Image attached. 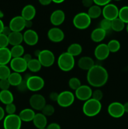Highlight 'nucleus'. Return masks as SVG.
Returning a JSON list of instances; mask_svg holds the SVG:
<instances>
[{
  "label": "nucleus",
  "instance_id": "f257e3e1",
  "mask_svg": "<svg viewBox=\"0 0 128 129\" xmlns=\"http://www.w3.org/2000/svg\"><path fill=\"white\" fill-rule=\"evenodd\" d=\"M109 78L107 71L100 65H94L87 71V81L89 85L94 88H100L107 83Z\"/></svg>",
  "mask_w": 128,
  "mask_h": 129
},
{
  "label": "nucleus",
  "instance_id": "f03ea898",
  "mask_svg": "<svg viewBox=\"0 0 128 129\" xmlns=\"http://www.w3.org/2000/svg\"><path fill=\"white\" fill-rule=\"evenodd\" d=\"M102 109V104L100 102L93 98L88 100L84 102L82 107V112L85 116L93 117L97 115Z\"/></svg>",
  "mask_w": 128,
  "mask_h": 129
},
{
  "label": "nucleus",
  "instance_id": "7ed1b4c3",
  "mask_svg": "<svg viewBox=\"0 0 128 129\" xmlns=\"http://www.w3.org/2000/svg\"><path fill=\"white\" fill-rule=\"evenodd\" d=\"M57 64L60 70L62 71H70L75 66L74 57L69 54L67 52L62 53L58 58Z\"/></svg>",
  "mask_w": 128,
  "mask_h": 129
},
{
  "label": "nucleus",
  "instance_id": "20e7f679",
  "mask_svg": "<svg viewBox=\"0 0 128 129\" xmlns=\"http://www.w3.org/2000/svg\"><path fill=\"white\" fill-rule=\"evenodd\" d=\"M92 19L87 13L80 12L75 15L73 18V25L79 30H85L90 26Z\"/></svg>",
  "mask_w": 128,
  "mask_h": 129
},
{
  "label": "nucleus",
  "instance_id": "39448f33",
  "mask_svg": "<svg viewBox=\"0 0 128 129\" xmlns=\"http://www.w3.org/2000/svg\"><path fill=\"white\" fill-rule=\"evenodd\" d=\"M37 57L40 64L45 68H50L55 62V57L54 54L48 49L40 50Z\"/></svg>",
  "mask_w": 128,
  "mask_h": 129
},
{
  "label": "nucleus",
  "instance_id": "423d86ee",
  "mask_svg": "<svg viewBox=\"0 0 128 129\" xmlns=\"http://www.w3.org/2000/svg\"><path fill=\"white\" fill-rule=\"evenodd\" d=\"M22 121L16 114L8 115L3 120L4 129H21Z\"/></svg>",
  "mask_w": 128,
  "mask_h": 129
},
{
  "label": "nucleus",
  "instance_id": "0eeeda50",
  "mask_svg": "<svg viewBox=\"0 0 128 129\" xmlns=\"http://www.w3.org/2000/svg\"><path fill=\"white\" fill-rule=\"evenodd\" d=\"M75 101V95L70 91H64L59 93L56 101L58 105L62 108L70 107Z\"/></svg>",
  "mask_w": 128,
  "mask_h": 129
},
{
  "label": "nucleus",
  "instance_id": "6e6552de",
  "mask_svg": "<svg viewBox=\"0 0 128 129\" xmlns=\"http://www.w3.org/2000/svg\"><path fill=\"white\" fill-rule=\"evenodd\" d=\"M45 86V81L38 76H30L27 79L28 89L33 92L40 91Z\"/></svg>",
  "mask_w": 128,
  "mask_h": 129
},
{
  "label": "nucleus",
  "instance_id": "1a4fd4ad",
  "mask_svg": "<svg viewBox=\"0 0 128 129\" xmlns=\"http://www.w3.org/2000/svg\"><path fill=\"white\" fill-rule=\"evenodd\" d=\"M119 8L114 4L109 3L104 6L102 9V15L104 18L112 21L114 19L118 18L119 16Z\"/></svg>",
  "mask_w": 128,
  "mask_h": 129
},
{
  "label": "nucleus",
  "instance_id": "9d476101",
  "mask_svg": "<svg viewBox=\"0 0 128 129\" xmlns=\"http://www.w3.org/2000/svg\"><path fill=\"white\" fill-rule=\"evenodd\" d=\"M107 112L110 117L114 118H120L125 113L123 104L117 102H112L108 106Z\"/></svg>",
  "mask_w": 128,
  "mask_h": 129
},
{
  "label": "nucleus",
  "instance_id": "9b49d317",
  "mask_svg": "<svg viewBox=\"0 0 128 129\" xmlns=\"http://www.w3.org/2000/svg\"><path fill=\"white\" fill-rule=\"evenodd\" d=\"M29 103L33 110L37 111H41L46 104L45 97L40 94H33L30 97Z\"/></svg>",
  "mask_w": 128,
  "mask_h": 129
},
{
  "label": "nucleus",
  "instance_id": "f8f14e48",
  "mask_svg": "<svg viewBox=\"0 0 128 129\" xmlns=\"http://www.w3.org/2000/svg\"><path fill=\"white\" fill-rule=\"evenodd\" d=\"M10 68L15 73H22L26 71L27 68V62L21 57L12 58L10 62Z\"/></svg>",
  "mask_w": 128,
  "mask_h": 129
},
{
  "label": "nucleus",
  "instance_id": "ddd939ff",
  "mask_svg": "<svg viewBox=\"0 0 128 129\" xmlns=\"http://www.w3.org/2000/svg\"><path fill=\"white\" fill-rule=\"evenodd\" d=\"M92 91L89 86L81 85L75 91V96L79 100L85 102L92 98Z\"/></svg>",
  "mask_w": 128,
  "mask_h": 129
},
{
  "label": "nucleus",
  "instance_id": "4468645a",
  "mask_svg": "<svg viewBox=\"0 0 128 129\" xmlns=\"http://www.w3.org/2000/svg\"><path fill=\"white\" fill-rule=\"evenodd\" d=\"M47 37L49 40L54 43L62 42L65 38V34L62 30L58 27H53L48 31Z\"/></svg>",
  "mask_w": 128,
  "mask_h": 129
},
{
  "label": "nucleus",
  "instance_id": "2eb2a0df",
  "mask_svg": "<svg viewBox=\"0 0 128 129\" xmlns=\"http://www.w3.org/2000/svg\"><path fill=\"white\" fill-rule=\"evenodd\" d=\"M26 20L21 16H16L13 18L10 21L9 27L12 31L21 32L25 28Z\"/></svg>",
  "mask_w": 128,
  "mask_h": 129
},
{
  "label": "nucleus",
  "instance_id": "dca6fc26",
  "mask_svg": "<svg viewBox=\"0 0 128 129\" xmlns=\"http://www.w3.org/2000/svg\"><path fill=\"white\" fill-rule=\"evenodd\" d=\"M23 41L29 46H34L38 42L39 37L36 31L35 30L28 29L26 30L23 34Z\"/></svg>",
  "mask_w": 128,
  "mask_h": 129
},
{
  "label": "nucleus",
  "instance_id": "f3484780",
  "mask_svg": "<svg viewBox=\"0 0 128 129\" xmlns=\"http://www.w3.org/2000/svg\"><path fill=\"white\" fill-rule=\"evenodd\" d=\"M110 54L107 45L105 44H100L95 47L94 50V55L95 58L99 60H104L107 59Z\"/></svg>",
  "mask_w": 128,
  "mask_h": 129
},
{
  "label": "nucleus",
  "instance_id": "a211bd4d",
  "mask_svg": "<svg viewBox=\"0 0 128 129\" xmlns=\"http://www.w3.org/2000/svg\"><path fill=\"white\" fill-rule=\"evenodd\" d=\"M50 22L53 26H58L64 22L65 20V14L61 10H56L53 11L50 15Z\"/></svg>",
  "mask_w": 128,
  "mask_h": 129
},
{
  "label": "nucleus",
  "instance_id": "6ab92c4d",
  "mask_svg": "<svg viewBox=\"0 0 128 129\" xmlns=\"http://www.w3.org/2000/svg\"><path fill=\"white\" fill-rule=\"evenodd\" d=\"M36 11L35 6L32 5H27L23 8L21 16L25 20H32L36 15Z\"/></svg>",
  "mask_w": 128,
  "mask_h": 129
},
{
  "label": "nucleus",
  "instance_id": "aec40b11",
  "mask_svg": "<svg viewBox=\"0 0 128 129\" xmlns=\"http://www.w3.org/2000/svg\"><path fill=\"white\" fill-rule=\"evenodd\" d=\"M77 64L78 67L82 70L88 71L95 65V63L92 58L88 56H84L79 59Z\"/></svg>",
  "mask_w": 128,
  "mask_h": 129
},
{
  "label": "nucleus",
  "instance_id": "412c9836",
  "mask_svg": "<svg viewBox=\"0 0 128 129\" xmlns=\"http://www.w3.org/2000/svg\"><path fill=\"white\" fill-rule=\"evenodd\" d=\"M32 122L37 129L45 128L47 126V118L42 113H36Z\"/></svg>",
  "mask_w": 128,
  "mask_h": 129
},
{
  "label": "nucleus",
  "instance_id": "4be33fe9",
  "mask_svg": "<svg viewBox=\"0 0 128 129\" xmlns=\"http://www.w3.org/2000/svg\"><path fill=\"white\" fill-rule=\"evenodd\" d=\"M35 114V111L32 108H25L20 112L18 115L22 122H32Z\"/></svg>",
  "mask_w": 128,
  "mask_h": 129
},
{
  "label": "nucleus",
  "instance_id": "5701e85b",
  "mask_svg": "<svg viewBox=\"0 0 128 129\" xmlns=\"http://www.w3.org/2000/svg\"><path fill=\"white\" fill-rule=\"evenodd\" d=\"M106 34V31L100 27L97 28L92 31L90 34V38H91V40L94 42L99 43L105 39Z\"/></svg>",
  "mask_w": 128,
  "mask_h": 129
},
{
  "label": "nucleus",
  "instance_id": "b1692460",
  "mask_svg": "<svg viewBox=\"0 0 128 129\" xmlns=\"http://www.w3.org/2000/svg\"><path fill=\"white\" fill-rule=\"evenodd\" d=\"M12 59L10 49L8 47L0 48V65H7Z\"/></svg>",
  "mask_w": 128,
  "mask_h": 129
},
{
  "label": "nucleus",
  "instance_id": "393cba45",
  "mask_svg": "<svg viewBox=\"0 0 128 129\" xmlns=\"http://www.w3.org/2000/svg\"><path fill=\"white\" fill-rule=\"evenodd\" d=\"M9 44L12 46L21 45L23 42V36L21 32L12 31L8 36Z\"/></svg>",
  "mask_w": 128,
  "mask_h": 129
},
{
  "label": "nucleus",
  "instance_id": "a878e982",
  "mask_svg": "<svg viewBox=\"0 0 128 129\" xmlns=\"http://www.w3.org/2000/svg\"><path fill=\"white\" fill-rule=\"evenodd\" d=\"M14 96L10 90H1L0 91V102L5 105L13 103Z\"/></svg>",
  "mask_w": 128,
  "mask_h": 129
},
{
  "label": "nucleus",
  "instance_id": "bb28decb",
  "mask_svg": "<svg viewBox=\"0 0 128 129\" xmlns=\"http://www.w3.org/2000/svg\"><path fill=\"white\" fill-rule=\"evenodd\" d=\"M87 13L91 19L98 18L102 15V9L100 6L94 4L89 8Z\"/></svg>",
  "mask_w": 128,
  "mask_h": 129
},
{
  "label": "nucleus",
  "instance_id": "cd10ccee",
  "mask_svg": "<svg viewBox=\"0 0 128 129\" xmlns=\"http://www.w3.org/2000/svg\"><path fill=\"white\" fill-rule=\"evenodd\" d=\"M8 80L10 82V85L17 87L22 81L23 76L20 73L13 72V73H11L10 74V76L8 78Z\"/></svg>",
  "mask_w": 128,
  "mask_h": 129
},
{
  "label": "nucleus",
  "instance_id": "c85d7f7f",
  "mask_svg": "<svg viewBox=\"0 0 128 129\" xmlns=\"http://www.w3.org/2000/svg\"><path fill=\"white\" fill-rule=\"evenodd\" d=\"M69 54L72 55L73 57H76L80 55L82 52V47L81 45L77 43H74L69 45L67 50Z\"/></svg>",
  "mask_w": 128,
  "mask_h": 129
},
{
  "label": "nucleus",
  "instance_id": "c756f323",
  "mask_svg": "<svg viewBox=\"0 0 128 129\" xmlns=\"http://www.w3.org/2000/svg\"><path fill=\"white\" fill-rule=\"evenodd\" d=\"M41 64L38 59H32L27 63V68L29 71L32 73H38L41 69Z\"/></svg>",
  "mask_w": 128,
  "mask_h": 129
},
{
  "label": "nucleus",
  "instance_id": "7c9ffc66",
  "mask_svg": "<svg viewBox=\"0 0 128 129\" xmlns=\"http://www.w3.org/2000/svg\"><path fill=\"white\" fill-rule=\"evenodd\" d=\"M12 58L21 57L25 53V48L22 45H18L13 46L10 49Z\"/></svg>",
  "mask_w": 128,
  "mask_h": 129
},
{
  "label": "nucleus",
  "instance_id": "2f4dec72",
  "mask_svg": "<svg viewBox=\"0 0 128 129\" xmlns=\"http://www.w3.org/2000/svg\"><path fill=\"white\" fill-rule=\"evenodd\" d=\"M125 24L120 19L117 18L111 21V29L116 32H120L124 29Z\"/></svg>",
  "mask_w": 128,
  "mask_h": 129
},
{
  "label": "nucleus",
  "instance_id": "473e14b6",
  "mask_svg": "<svg viewBox=\"0 0 128 129\" xmlns=\"http://www.w3.org/2000/svg\"><path fill=\"white\" fill-rule=\"evenodd\" d=\"M107 45L110 52L115 53L119 51L120 49V44L117 40L112 39L108 42Z\"/></svg>",
  "mask_w": 128,
  "mask_h": 129
},
{
  "label": "nucleus",
  "instance_id": "72a5a7b5",
  "mask_svg": "<svg viewBox=\"0 0 128 129\" xmlns=\"http://www.w3.org/2000/svg\"><path fill=\"white\" fill-rule=\"evenodd\" d=\"M118 18L125 23H128V6H122L119 9Z\"/></svg>",
  "mask_w": 128,
  "mask_h": 129
},
{
  "label": "nucleus",
  "instance_id": "f704fd0d",
  "mask_svg": "<svg viewBox=\"0 0 128 129\" xmlns=\"http://www.w3.org/2000/svg\"><path fill=\"white\" fill-rule=\"evenodd\" d=\"M11 73V69L7 65H0V80L8 79Z\"/></svg>",
  "mask_w": 128,
  "mask_h": 129
},
{
  "label": "nucleus",
  "instance_id": "c9c22d12",
  "mask_svg": "<svg viewBox=\"0 0 128 129\" xmlns=\"http://www.w3.org/2000/svg\"><path fill=\"white\" fill-rule=\"evenodd\" d=\"M82 85L81 81L80 79L75 77L71 78L69 81V86L70 87V89L73 90H76L80 86Z\"/></svg>",
  "mask_w": 128,
  "mask_h": 129
},
{
  "label": "nucleus",
  "instance_id": "e433bc0d",
  "mask_svg": "<svg viewBox=\"0 0 128 129\" xmlns=\"http://www.w3.org/2000/svg\"><path fill=\"white\" fill-rule=\"evenodd\" d=\"M55 108L53 105L50 104H46V105L41 110V113L46 117H50L55 113Z\"/></svg>",
  "mask_w": 128,
  "mask_h": 129
},
{
  "label": "nucleus",
  "instance_id": "4c0bfd02",
  "mask_svg": "<svg viewBox=\"0 0 128 129\" xmlns=\"http://www.w3.org/2000/svg\"><path fill=\"white\" fill-rule=\"evenodd\" d=\"M30 76H31L30 74H27L25 75V78H23L22 81H21V83L16 87L19 91L25 92L26 90H28L27 87V79Z\"/></svg>",
  "mask_w": 128,
  "mask_h": 129
},
{
  "label": "nucleus",
  "instance_id": "58836bf2",
  "mask_svg": "<svg viewBox=\"0 0 128 129\" xmlns=\"http://www.w3.org/2000/svg\"><path fill=\"white\" fill-rule=\"evenodd\" d=\"M100 28H101L102 29H103V30L106 31L107 30H110V29H111V21L104 18L100 21Z\"/></svg>",
  "mask_w": 128,
  "mask_h": 129
},
{
  "label": "nucleus",
  "instance_id": "ea45409f",
  "mask_svg": "<svg viewBox=\"0 0 128 129\" xmlns=\"http://www.w3.org/2000/svg\"><path fill=\"white\" fill-rule=\"evenodd\" d=\"M8 45V37L3 34H0V48L7 47Z\"/></svg>",
  "mask_w": 128,
  "mask_h": 129
},
{
  "label": "nucleus",
  "instance_id": "a19ab883",
  "mask_svg": "<svg viewBox=\"0 0 128 129\" xmlns=\"http://www.w3.org/2000/svg\"><path fill=\"white\" fill-rule=\"evenodd\" d=\"M16 111V105H15L13 103H10V104L6 105V107H5V112L8 113V115L15 114Z\"/></svg>",
  "mask_w": 128,
  "mask_h": 129
},
{
  "label": "nucleus",
  "instance_id": "79ce46f5",
  "mask_svg": "<svg viewBox=\"0 0 128 129\" xmlns=\"http://www.w3.org/2000/svg\"><path fill=\"white\" fill-rule=\"evenodd\" d=\"M103 93L100 89H95V91H92V98L100 102L103 98Z\"/></svg>",
  "mask_w": 128,
  "mask_h": 129
},
{
  "label": "nucleus",
  "instance_id": "37998d69",
  "mask_svg": "<svg viewBox=\"0 0 128 129\" xmlns=\"http://www.w3.org/2000/svg\"><path fill=\"white\" fill-rule=\"evenodd\" d=\"M10 86L11 85L8 79L0 80V89L1 90H9Z\"/></svg>",
  "mask_w": 128,
  "mask_h": 129
},
{
  "label": "nucleus",
  "instance_id": "c03bdc74",
  "mask_svg": "<svg viewBox=\"0 0 128 129\" xmlns=\"http://www.w3.org/2000/svg\"><path fill=\"white\" fill-rule=\"evenodd\" d=\"M110 1L111 0H94V4L99 6H105L107 4L110 3Z\"/></svg>",
  "mask_w": 128,
  "mask_h": 129
},
{
  "label": "nucleus",
  "instance_id": "a18cd8bd",
  "mask_svg": "<svg viewBox=\"0 0 128 129\" xmlns=\"http://www.w3.org/2000/svg\"><path fill=\"white\" fill-rule=\"evenodd\" d=\"M82 3L84 7L89 8L92 5H94V0H82Z\"/></svg>",
  "mask_w": 128,
  "mask_h": 129
},
{
  "label": "nucleus",
  "instance_id": "49530a36",
  "mask_svg": "<svg viewBox=\"0 0 128 129\" xmlns=\"http://www.w3.org/2000/svg\"><path fill=\"white\" fill-rule=\"evenodd\" d=\"M46 129H61L60 125L57 123H51L49 125H47Z\"/></svg>",
  "mask_w": 128,
  "mask_h": 129
},
{
  "label": "nucleus",
  "instance_id": "de8ad7c7",
  "mask_svg": "<svg viewBox=\"0 0 128 129\" xmlns=\"http://www.w3.org/2000/svg\"><path fill=\"white\" fill-rule=\"evenodd\" d=\"M58 93L56 92H51L49 95V98L53 102H56L58 100Z\"/></svg>",
  "mask_w": 128,
  "mask_h": 129
},
{
  "label": "nucleus",
  "instance_id": "09e8293b",
  "mask_svg": "<svg viewBox=\"0 0 128 129\" xmlns=\"http://www.w3.org/2000/svg\"><path fill=\"white\" fill-rule=\"evenodd\" d=\"M11 32H12V31H11V30L10 29V28L9 27V26H5V27H4L3 30V31L1 34H4V35H6V36L8 37L9 35H10Z\"/></svg>",
  "mask_w": 128,
  "mask_h": 129
},
{
  "label": "nucleus",
  "instance_id": "8fccbe9b",
  "mask_svg": "<svg viewBox=\"0 0 128 129\" xmlns=\"http://www.w3.org/2000/svg\"><path fill=\"white\" fill-rule=\"evenodd\" d=\"M38 1L40 5H43V6H48L51 4L52 0H38Z\"/></svg>",
  "mask_w": 128,
  "mask_h": 129
},
{
  "label": "nucleus",
  "instance_id": "3c124183",
  "mask_svg": "<svg viewBox=\"0 0 128 129\" xmlns=\"http://www.w3.org/2000/svg\"><path fill=\"white\" fill-rule=\"evenodd\" d=\"M23 58L24 60H25L27 63L29 61H30V60L33 59L32 56H31V54H24L23 56Z\"/></svg>",
  "mask_w": 128,
  "mask_h": 129
},
{
  "label": "nucleus",
  "instance_id": "603ef678",
  "mask_svg": "<svg viewBox=\"0 0 128 129\" xmlns=\"http://www.w3.org/2000/svg\"><path fill=\"white\" fill-rule=\"evenodd\" d=\"M5 117V110L0 106V121L4 120Z\"/></svg>",
  "mask_w": 128,
  "mask_h": 129
},
{
  "label": "nucleus",
  "instance_id": "864d4df0",
  "mask_svg": "<svg viewBox=\"0 0 128 129\" xmlns=\"http://www.w3.org/2000/svg\"><path fill=\"white\" fill-rule=\"evenodd\" d=\"M32 20H26V22H25V28H28L30 29V28L32 26Z\"/></svg>",
  "mask_w": 128,
  "mask_h": 129
},
{
  "label": "nucleus",
  "instance_id": "5fc2aeb1",
  "mask_svg": "<svg viewBox=\"0 0 128 129\" xmlns=\"http://www.w3.org/2000/svg\"><path fill=\"white\" fill-rule=\"evenodd\" d=\"M4 27H5V25H4L3 21H2V20H1V19H0V34H1V33H2Z\"/></svg>",
  "mask_w": 128,
  "mask_h": 129
},
{
  "label": "nucleus",
  "instance_id": "6e6d98bb",
  "mask_svg": "<svg viewBox=\"0 0 128 129\" xmlns=\"http://www.w3.org/2000/svg\"><path fill=\"white\" fill-rule=\"evenodd\" d=\"M123 107H124V112L125 113H128V102L125 103L124 104H123Z\"/></svg>",
  "mask_w": 128,
  "mask_h": 129
},
{
  "label": "nucleus",
  "instance_id": "4d7b16f0",
  "mask_svg": "<svg viewBox=\"0 0 128 129\" xmlns=\"http://www.w3.org/2000/svg\"><path fill=\"white\" fill-rule=\"evenodd\" d=\"M64 1H65V0H52V2L55 3H56V4L61 3L64 2Z\"/></svg>",
  "mask_w": 128,
  "mask_h": 129
},
{
  "label": "nucleus",
  "instance_id": "13d9d810",
  "mask_svg": "<svg viewBox=\"0 0 128 129\" xmlns=\"http://www.w3.org/2000/svg\"><path fill=\"white\" fill-rule=\"evenodd\" d=\"M4 15H4V13L1 10H0V19L3 18L4 17Z\"/></svg>",
  "mask_w": 128,
  "mask_h": 129
},
{
  "label": "nucleus",
  "instance_id": "bf43d9fd",
  "mask_svg": "<svg viewBox=\"0 0 128 129\" xmlns=\"http://www.w3.org/2000/svg\"><path fill=\"white\" fill-rule=\"evenodd\" d=\"M125 29H126V31H127V34H128V23L127 24L126 26H125Z\"/></svg>",
  "mask_w": 128,
  "mask_h": 129
},
{
  "label": "nucleus",
  "instance_id": "052dcab7",
  "mask_svg": "<svg viewBox=\"0 0 128 129\" xmlns=\"http://www.w3.org/2000/svg\"><path fill=\"white\" fill-rule=\"evenodd\" d=\"M114 1H121V0H114Z\"/></svg>",
  "mask_w": 128,
  "mask_h": 129
},
{
  "label": "nucleus",
  "instance_id": "680f3d73",
  "mask_svg": "<svg viewBox=\"0 0 128 129\" xmlns=\"http://www.w3.org/2000/svg\"><path fill=\"white\" fill-rule=\"evenodd\" d=\"M41 129H46V128H41Z\"/></svg>",
  "mask_w": 128,
  "mask_h": 129
}]
</instances>
